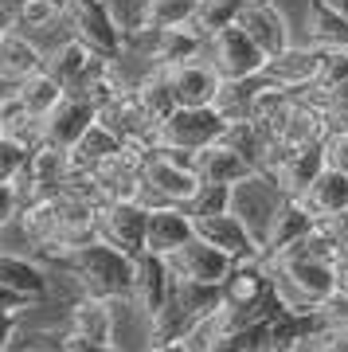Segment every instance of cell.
Here are the masks:
<instances>
[{
    "instance_id": "1f68e13d",
    "label": "cell",
    "mask_w": 348,
    "mask_h": 352,
    "mask_svg": "<svg viewBox=\"0 0 348 352\" xmlns=\"http://www.w3.org/2000/svg\"><path fill=\"white\" fill-rule=\"evenodd\" d=\"M129 90H133V98L141 102V110L149 113L153 126H161L164 118H168L176 106H180V102H176V94H173V82H168V71H164V67H153V71H145V75L137 78Z\"/></svg>"
},
{
    "instance_id": "f35d334b",
    "label": "cell",
    "mask_w": 348,
    "mask_h": 352,
    "mask_svg": "<svg viewBox=\"0 0 348 352\" xmlns=\"http://www.w3.org/2000/svg\"><path fill=\"white\" fill-rule=\"evenodd\" d=\"M231 200H235V184H215V180H199V188L192 192V200L184 204L192 219H204V215H219L231 212Z\"/></svg>"
},
{
    "instance_id": "e575fe53",
    "label": "cell",
    "mask_w": 348,
    "mask_h": 352,
    "mask_svg": "<svg viewBox=\"0 0 348 352\" xmlns=\"http://www.w3.org/2000/svg\"><path fill=\"white\" fill-rule=\"evenodd\" d=\"M12 90H16V98L28 106V113H32V118H39V122H43V118H47V113L63 102V94H67V90H63V82L51 75L47 67H43V71H36L32 78H24V82H16Z\"/></svg>"
},
{
    "instance_id": "4316f807",
    "label": "cell",
    "mask_w": 348,
    "mask_h": 352,
    "mask_svg": "<svg viewBox=\"0 0 348 352\" xmlns=\"http://www.w3.org/2000/svg\"><path fill=\"white\" fill-rule=\"evenodd\" d=\"M0 286L20 289V294H28L36 305H43V302L51 298L47 270L39 266V258H28V254L0 251Z\"/></svg>"
},
{
    "instance_id": "484cf974",
    "label": "cell",
    "mask_w": 348,
    "mask_h": 352,
    "mask_svg": "<svg viewBox=\"0 0 348 352\" xmlns=\"http://www.w3.org/2000/svg\"><path fill=\"white\" fill-rule=\"evenodd\" d=\"M67 333H78V337L113 344V302L78 294L75 302H71V309H67Z\"/></svg>"
},
{
    "instance_id": "7a4b0ae2",
    "label": "cell",
    "mask_w": 348,
    "mask_h": 352,
    "mask_svg": "<svg viewBox=\"0 0 348 352\" xmlns=\"http://www.w3.org/2000/svg\"><path fill=\"white\" fill-rule=\"evenodd\" d=\"M219 298H224L219 286L173 274L168 302H164V309L149 321V337L153 340H192L199 329L212 321L215 309H219Z\"/></svg>"
},
{
    "instance_id": "2e32d148",
    "label": "cell",
    "mask_w": 348,
    "mask_h": 352,
    "mask_svg": "<svg viewBox=\"0 0 348 352\" xmlns=\"http://www.w3.org/2000/svg\"><path fill=\"white\" fill-rule=\"evenodd\" d=\"M188 239H196V219L188 215L184 204H164L149 208V231H145V251L173 258Z\"/></svg>"
},
{
    "instance_id": "277c9868",
    "label": "cell",
    "mask_w": 348,
    "mask_h": 352,
    "mask_svg": "<svg viewBox=\"0 0 348 352\" xmlns=\"http://www.w3.org/2000/svg\"><path fill=\"white\" fill-rule=\"evenodd\" d=\"M227 118L215 106H176L161 126H157V145L176 153H199L224 138Z\"/></svg>"
},
{
    "instance_id": "60d3db41",
    "label": "cell",
    "mask_w": 348,
    "mask_h": 352,
    "mask_svg": "<svg viewBox=\"0 0 348 352\" xmlns=\"http://www.w3.org/2000/svg\"><path fill=\"white\" fill-rule=\"evenodd\" d=\"M305 352H348V329H340V325L321 329V333L305 344Z\"/></svg>"
},
{
    "instance_id": "74e56055",
    "label": "cell",
    "mask_w": 348,
    "mask_h": 352,
    "mask_svg": "<svg viewBox=\"0 0 348 352\" xmlns=\"http://www.w3.org/2000/svg\"><path fill=\"white\" fill-rule=\"evenodd\" d=\"M243 8H247V0H199L196 16H192V28L204 32V36H215V32L239 24Z\"/></svg>"
},
{
    "instance_id": "44dd1931",
    "label": "cell",
    "mask_w": 348,
    "mask_h": 352,
    "mask_svg": "<svg viewBox=\"0 0 348 352\" xmlns=\"http://www.w3.org/2000/svg\"><path fill=\"white\" fill-rule=\"evenodd\" d=\"M270 317H266V321H254V325H243V329H224V333L199 329V333H196L199 349L196 352H282V349H278V337H274ZM196 337H192V340H196Z\"/></svg>"
},
{
    "instance_id": "681fc988",
    "label": "cell",
    "mask_w": 348,
    "mask_h": 352,
    "mask_svg": "<svg viewBox=\"0 0 348 352\" xmlns=\"http://www.w3.org/2000/svg\"><path fill=\"white\" fill-rule=\"evenodd\" d=\"M16 28V0H0V32Z\"/></svg>"
},
{
    "instance_id": "ab89813d",
    "label": "cell",
    "mask_w": 348,
    "mask_h": 352,
    "mask_svg": "<svg viewBox=\"0 0 348 352\" xmlns=\"http://www.w3.org/2000/svg\"><path fill=\"white\" fill-rule=\"evenodd\" d=\"M28 157H32V145L0 133V184H12L16 176H20V168L28 164Z\"/></svg>"
},
{
    "instance_id": "b9f144b4",
    "label": "cell",
    "mask_w": 348,
    "mask_h": 352,
    "mask_svg": "<svg viewBox=\"0 0 348 352\" xmlns=\"http://www.w3.org/2000/svg\"><path fill=\"white\" fill-rule=\"evenodd\" d=\"M317 223H321V231L333 239L336 254L348 258V208H345V212H336V215H329V219H317Z\"/></svg>"
},
{
    "instance_id": "f907efd6",
    "label": "cell",
    "mask_w": 348,
    "mask_h": 352,
    "mask_svg": "<svg viewBox=\"0 0 348 352\" xmlns=\"http://www.w3.org/2000/svg\"><path fill=\"white\" fill-rule=\"evenodd\" d=\"M336 294L348 302V258H340V263H336Z\"/></svg>"
},
{
    "instance_id": "8fae6325",
    "label": "cell",
    "mask_w": 348,
    "mask_h": 352,
    "mask_svg": "<svg viewBox=\"0 0 348 352\" xmlns=\"http://www.w3.org/2000/svg\"><path fill=\"white\" fill-rule=\"evenodd\" d=\"M168 266H173V274L180 278H192V282H208V286H224L227 274L235 270V258L227 251H219L215 243L208 239H188L180 251L168 258Z\"/></svg>"
},
{
    "instance_id": "e0dca14e",
    "label": "cell",
    "mask_w": 348,
    "mask_h": 352,
    "mask_svg": "<svg viewBox=\"0 0 348 352\" xmlns=\"http://www.w3.org/2000/svg\"><path fill=\"white\" fill-rule=\"evenodd\" d=\"M196 235L199 239H208V243H215V247L227 251L235 263H243V258H262L259 239L250 235V227L243 223L235 212H219V215H204V219H196Z\"/></svg>"
},
{
    "instance_id": "f546056e",
    "label": "cell",
    "mask_w": 348,
    "mask_h": 352,
    "mask_svg": "<svg viewBox=\"0 0 348 352\" xmlns=\"http://www.w3.org/2000/svg\"><path fill=\"white\" fill-rule=\"evenodd\" d=\"M301 90H290V87H274V82H262V90L254 94V106H250V122L266 129V138L278 145V133L286 126L290 110L298 102Z\"/></svg>"
},
{
    "instance_id": "30bf717a",
    "label": "cell",
    "mask_w": 348,
    "mask_h": 352,
    "mask_svg": "<svg viewBox=\"0 0 348 352\" xmlns=\"http://www.w3.org/2000/svg\"><path fill=\"white\" fill-rule=\"evenodd\" d=\"M168 289H173V266H168V258H164V254H153V251H141L137 254L133 298H129V302L137 305V314L145 317V325L164 309Z\"/></svg>"
},
{
    "instance_id": "9a60e30c",
    "label": "cell",
    "mask_w": 348,
    "mask_h": 352,
    "mask_svg": "<svg viewBox=\"0 0 348 352\" xmlns=\"http://www.w3.org/2000/svg\"><path fill=\"white\" fill-rule=\"evenodd\" d=\"M239 28L266 51V59H270V55H282L286 47H294L286 12H282L274 0H247V8L239 16Z\"/></svg>"
},
{
    "instance_id": "7dc6e473",
    "label": "cell",
    "mask_w": 348,
    "mask_h": 352,
    "mask_svg": "<svg viewBox=\"0 0 348 352\" xmlns=\"http://www.w3.org/2000/svg\"><path fill=\"white\" fill-rule=\"evenodd\" d=\"M16 333H20V314H0V352L12 349Z\"/></svg>"
},
{
    "instance_id": "4fadbf2b",
    "label": "cell",
    "mask_w": 348,
    "mask_h": 352,
    "mask_svg": "<svg viewBox=\"0 0 348 352\" xmlns=\"http://www.w3.org/2000/svg\"><path fill=\"white\" fill-rule=\"evenodd\" d=\"M94 122H98V106H94V102L78 98V94H63V102L43 118V141L55 145V149L71 153L75 141L83 138Z\"/></svg>"
},
{
    "instance_id": "603a6c76",
    "label": "cell",
    "mask_w": 348,
    "mask_h": 352,
    "mask_svg": "<svg viewBox=\"0 0 348 352\" xmlns=\"http://www.w3.org/2000/svg\"><path fill=\"white\" fill-rule=\"evenodd\" d=\"M59 223H63V192L55 196H36V200H28L16 215V227H20V235H24L36 251L43 247H55L59 239Z\"/></svg>"
},
{
    "instance_id": "7402d4cb",
    "label": "cell",
    "mask_w": 348,
    "mask_h": 352,
    "mask_svg": "<svg viewBox=\"0 0 348 352\" xmlns=\"http://www.w3.org/2000/svg\"><path fill=\"white\" fill-rule=\"evenodd\" d=\"M329 138V118H325V106L313 94L301 90L294 110H290L286 126L278 133V149H298V145H317V141Z\"/></svg>"
},
{
    "instance_id": "8d00e7d4",
    "label": "cell",
    "mask_w": 348,
    "mask_h": 352,
    "mask_svg": "<svg viewBox=\"0 0 348 352\" xmlns=\"http://www.w3.org/2000/svg\"><path fill=\"white\" fill-rule=\"evenodd\" d=\"M262 82H266L262 75H254V78H231V82H224L219 94H215V110L224 113L227 122L250 118V106H254V94L262 90Z\"/></svg>"
},
{
    "instance_id": "d6a6232c",
    "label": "cell",
    "mask_w": 348,
    "mask_h": 352,
    "mask_svg": "<svg viewBox=\"0 0 348 352\" xmlns=\"http://www.w3.org/2000/svg\"><path fill=\"white\" fill-rule=\"evenodd\" d=\"M298 200H305V208H309L317 219H329V215L345 212L348 208V173L325 168L309 188H305V196H298Z\"/></svg>"
},
{
    "instance_id": "7c38bea8",
    "label": "cell",
    "mask_w": 348,
    "mask_h": 352,
    "mask_svg": "<svg viewBox=\"0 0 348 352\" xmlns=\"http://www.w3.org/2000/svg\"><path fill=\"white\" fill-rule=\"evenodd\" d=\"M325 67V47H286L282 55H270L266 67H262V78L274 82V87H290V90H309L317 87Z\"/></svg>"
},
{
    "instance_id": "ac0fdd59",
    "label": "cell",
    "mask_w": 348,
    "mask_h": 352,
    "mask_svg": "<svg viewBox=\"0 0 348 352\" xmlns=\"http://www.w3.org/2000/svg\"><path fill=\"white\" fill-rule=\"evenodd\" d=\"M164 71H168V82H173V94L180 106H215V94L224 87V78L204 55L188 59V63L164 67Z\"/></svg>"
},
{
    "instance_id": "ee69618b",
    "label": "cell",
    "mask_w": 348,
    "mask_h": 352,
    "mask_svg": "<svg viewBox=\"0 0 348 352\" xmlns=\"http://www.w3.org/2000/svg\"><path fill=\"white\" fill-rule=\"evenodd\" d=\"M20 192H16V184H0V227L16 223V215H20Z\"/></svg>"
},
{
    "instance_id": "836d02e7",
    "label": "cell",
    "mask_w": 348,
    "mask_h": 352,
    "mask_svg": "<svg viewBox=\"0 0 348 352\" xmlns=\"http://www.w3.org/2000/svg\"><path fill=\"white\" fill-rule=\"evenodd\" d=\"M94 59H98V55H94L83 39L71 36V39H63L59 47L47 51V71L63 82V90H75L78 78L87 75V67L94 63Z\"/></svg>"
},
{
    "instance_id": "cb8c5ba5",
    "label": "cell",
    "mask_w": 348,
    "mask_h": 352,
    "mask_svg": "<svg viewBox=\"0 0 348 352\" xmlns=\"http://www.w3.org/2000/svg\"><path fill=\"white\" fill-rule=\"evenodd\" d=\"M313 227H317V215L305 208V200L286 196V200H282V208H278V215H274L270 231H266V239H262V258H274L278 251L294 247L298 239H305V235H309Z\"/></svg>"
},
{
    "instance_id": "d6986e66",
    "label": "cell",
    "mask_w": 348,
    "mask_h": 352,
    "mask_svg": "<svg viewBox=\"0 0 348 352\" xmlns=\"http://www.w3.org/2000/svg\"><path fill=\"white\" fill-rule=\"evenodd\" d=\"M43 67H47V51L39 47L28 32H20V28L0 32V82L16 87V82L32 78Z\"/></svg>"
},
{
    "instance_id": "f5cc1de1",
    "label": "cell",
    "mask_w": 348,
    "mask_h": 352,
    "mask_svg": "<svg viewBox=\"0 0 348 352\" xmlns=\"http://www.w3.org/2000/svg\"><path fill=\"white\" fill-rule=\"evenodd\" d=\"M16 4H20V0H16Z\"/></svg>"
},
{
    "instance_id": "7bdbcfd3",
    "label": "cell",
    "mask_w": 348,
    "mask_h": 352,
    "mask_svg": "<svg viewBox=\"0 0 348 352\" xmlns=\"http://www.w3.org/2000/svg\"><path fill=\"white\" fill-rule=\"evenodd\" d=\"M325 161H329V168L348 173V133H329L325 138Z\"/></svg>"
},
{
    "instance_id": "816d5d0a",
    "label": "cell",
    "mask_w": 348,
    "mask_h": 352,
    "mask_svg": "<svg viewBox=\"0 0 348 352\" xmlns=\"http://www.w3.org/2000/svg\"><path fill=\"white\" fill-rule=\"evenodd\" d=\"M0 133H4V126H0Z\"/></svg>"
},
{
    "instance_id": "d4e9b609",
    "label": "cell",
    "mask_w": 348,
    "mask_h": 352,
    "mask_svg": "<svg viewBox=\"0 0 348 352\" xmlns=\"http://www.w3.org/2000/svg\"><path fill=\"white\" fill-rule=\"evenodd\" d=\"M305 32L313 47L348 51V12L333 0H309L305 8Z\"/></svg>"
},
{
    "instance_id": "6da1fadb",
    "label": "cell",
    "mask_w": 348,
    "mask_h": 352,
    "mask_svg": "<svg viewBox=\"0 0 348 352\" xmlns=\"http://www.w3.org/2000/svg\"><path fill=\"white\" fill-rule=\"evenodd\" d=\"M36 254L75 278L78 294L106 298V302H129L133 298L137 258L110 247L106 239H90L78 243V247H51V251H36Z\"/></svg>"
},
{
    "instance_id": "c3c4849f",
    "label": "cell",
    "mask_w": 348,
    "mask_h": 352,
    "mask_svg": "<svg viewBox=\"0 0 348 352\" xmlns=\"http://www.w3.org/2000/svg\"><path fill=\"white\" fill-rule=\"evenodd\" d=\"M145 352H196V344L192 340H149Z\"/></svg>"
},
{
    "instance_id": "4dcf8cb0",
    "label": "cell",
    "mask_w": 348,
    "mask_h": 352,
    "mask_svg": "<svg viewBox=\"0 0 348 352\" xmlns=\"http://www.w3.org/2000/svg\"><path fill=\"white\" fill-rule=\"evenodd\" d=\"M125 149V141L113 133L110 126H102V122H94V126L83 133V138L75 141V149L67 153L71 157V173H94L102 161H110V157H118V153Z\"/></svg>"
},
{
    "instance_id": "52a82bcc",
    "label": "cell",
    "mask_w": 348,
    "mask_h": 352,
    "mask_svg": "<svg viewBox=\"0 0 348 352\" xmlns=\"http://www.w3.org/2000/svg\"><path fill=\"white\" fill-rule=\"evenodd\" d=\"M282 200H286V192L274 184L270 173H250L247 180H239L235 184L231 212L250 227V235L259 239V247H262V239H266V231H270V223H274V215H278V208H282Z\"/></svg>"
},
{
    "instance_id": "f6af8a7d",
    "label": "cell",
    "mask_w": 348,
    "mask_h": 352,
    "mask_svg": "<svg viewBox=\"0 0 348 352\" xmlns=\"http://www.w3.org/2000/svg\"><path fill=\"white\" fill-rule=\"evenodd\" d=\"M63 344H67V352H122L118 344H102V340L78 337V333H67V329H63Z\"/></svg>"
},
{
    "instance_id": "5bb4252c",
    "label": "cell",
    "mask_w": 348,
    "mask_h": 352,
    "mask_svg": "<svg viewBox=\"0 0 348 352\" xmlns=\"http://www.w3.org/2000/svg\"><path fill=\"white\" fill-rule=\"evenodd\" d=\"M98 122L110 126L125 145H157V126L149 122V113L141 110V102L133 98L129 87L122 94H113L106 106H98Z\"/></svg>"
},
{
    "instance_id": "9c48e42d",
    "label": "cell",
    "mask_w": 348,
    "mask_h": 352,
    "mask_svg": "<svg viewBox=\"0 0 348 352\" xmlns=\"http://www.w3.org/2000/svg\"><path fill=\"white\" fill-rule=\"evenodd\" d=\"M329 168L325 161V141L317 145H298V149H274V161L266 173L274 176V184L286 192V196H305L313 180Z\"/></svg>"
},
{
    "instance_id": "ba28073f",
    "label": "cell",
    "mask_w": 348,
    "mask_h": 352,
    "mask_svg": "<svg viewBox=\"0 0 348 352\" xmlns=\"http://www.w3.org/2000/svg\"><path fill=\"white\" fill-rule=\"evenodd\" d=\"M145 231H149V208L141 200H102L98 208V239L125 254L145 251Z\"/></svg>"
},
{
    "instance_id": "5b68a950",
    "label": "cell",
    "mask_w": 348,
    "mask_h": 352,
    "mask_svg": "<svg viewBox=\"0 0 348 352\" xmlns=\"http://www.w3.org/2000/svg\"><path fill=\"white\" fill-rule=\"evenodd\" d=\"M63 20L71 24V36L83 39L94 55L118 59L125 47V28L113 20L110 0H67Z\"/></svg>"
},
{
    "instance_id": "83f0119b",
    "label": "cell",
    "mask_w": 348,
    "mask_h": 352,
    "mask_svg": "<svg viewBox=\"0 0 348 352\" xmlns=\"http://www.w3.org/2000/svg\"><path fill=\"white\" fill-rule=\"evenodd\" d=\"M192 168H196L199 180H215V184H239V180H247L254 168H250L247 157H239L231 145L224 141H215L208 149L192 153Z\"/></svg>"
},
{
    "instance_id": "d590c367",
    "label": "cell",
    "mask_w": 348,
    "mask_h": 352,
    "mask_svg": "<svg viewBox=\"0 0 348 352\" xmlns=\"http://www.w3.org/2000/svg\"><path fill=\"white\" fill-rule=\"evenodd\" d=\"M199 0H137V20L133 28H176V24H192ZM129 32V28H125Z\"/></svg>"
},
{
    "instance_id": "3957f363",
    "label": "cell",
    "mask_w": 348,
    "mask_h": 352,
    "mask_svg": "<svg viewBox=\"0 0 348 352\" xmlns=\"http://www.w3.org/2000/svg\"><path fill=\"white\" fill-rule=\"evenodd\" d=\"M145 196L141 204L145 208H164V204H188L192 192L199 188V176L192 168V157L176 149H164V145H153L145 153Z\"/></svg>"
},
{
    "instance_id": "ffe728a7",
    "label": "cell",
    "mask_w": 348,
    "mask_h": 352,
    "mask_svg": "<svg viewBox=\"0 0 348 352\" xmlns=\"http://www.w3.org/2000/svg\"><path fill=\"white\" fill-rule=\"evenodd\" d=\"M149 36V59L153 67H176L188 63V59H199L204 47H208V36L196 32L192 24H176V28H141Z\"/></svg>"
},
{
    "instance_id": "f1b7e54d",
    "label": "cell",
    "mask_w": 348,
    "mask_h": 352,
    "mask_svg": "<svg viewBox=\"0 0 348 352\" xmlns=\"http://www.w3.org/2000/svg\"><path fill=\"white\" fill-rule=\"evenodd\" d=\"M219 141H224V145H231L239 157H247L254 173H266V168H270V161H274V149H278V145L266 138V129L254 126L250 118L227 122V129H224V138H219Z\"/></svg>"
},
{
    "instance_id": "8992f818",
    "label": "cell",
    "mask_w": 348,
    "mask_h": 352,
    "mask_svg": "<svg viewBox=\"0 0 348 352\" xmlns=\"http://www.w3.org/2000/svg\"><path fill=\"white\" fill-rule=\"evenodd\" d=\"M204 59L219 71L224 82H231V78H254V75H262V67H266V51H262L239 24H231V28H224V32L208 36Z\"/></svg>"
},
{
    "instance_id": "bcb514c9",
    "label": "cell",
    "mask_w": 348,
    "mask_h": 352,
    "mask_svg": "<svg viewBox=\"0 0 348 352\" xmlns=\"http://www.w3.org/2000/svg\"><path fill=\"white\" fill-rule=\"evenodd\" d=\"M28 305H36L28 294H20L12 286H0V314H24Z\"/></svg>"
}]
</instances>
